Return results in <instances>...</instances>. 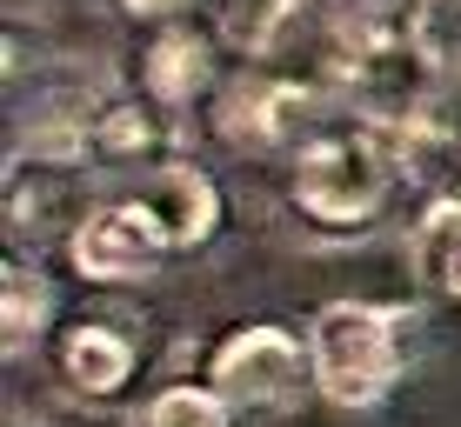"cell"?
Segmentation results:
<instances>
[{
    "label": "cell",
    "instance_id": "277c9868",
    "mask_svg": "<svg viewBox=\"0 0 461 427\" xmlns=\"http://www.w3.org/2000/svg\"><path fill=\"white\" fill-rule=\"evenodd\" d=\"M167 227L154 208H94L74 227V267L87 280H140L167 254Z\"/></svg>",
    "mask_w": 461,
    "mask_h": 427
},
{
    "label": "cell",
    "instance_id": "6da1fadb",
    "mask_svg": "<svg viewBox=\"0 0 461 427\" xmlns=\"http://www.w3.org/2000/svg\"><path fill=\"white\" fill-rule=\"evenodd\" d=\"M308 360H314V387L335 407H368L394 387L402 321L388 307H368V300H335V307H321L308 334Z\"/></svg>",
    "mask_w": 461,
    "mask_h": 427
},
{
    "label": "cell",
    "instance_id": "8fae6325",
    "mask_svg": "<svg viewBox=\"0 0 461 427\" xmlns=\"http://www.w3.org/2000/svg\"><path fill=\"white\" fill-rule=\"evenodd\" d=\"M161 147V120L148 114V107H101V114L87 120V154L94 161H148V154Z\"/></svg>",
    "mask_w": 461,
    "mask_h": 427
},
{
    "label": "cell",
    "instance_id": "ba28073f",
    "mask_svg": "<svg viewBox=\"0 0 461 427\" xmlns=\"http://www.w3.org/2000/svg\"><path fill=\"white\" fill-rule=\"evenodd\" d=\"M60 374L81 394H114L127 374H134V347H127L114 327H74V334L60 341Z\"/></svg>",
    "mask_w": 461,
    "mask_h": 427
},
{
    "label": "cell",
    "instance_id": "30bf717a",
    "mask_svg": "<svg viewBox=\"0 0 461 427\" xmlns=\"http://www.w3.org/2000/svg\"><path fill=\"white\" fill-rule=\"evenodd\" d=\"M148 87H154V101H167V107H187L194 93H208V40L161 34L154 54H148Z\"/></svg>",
    "mask_w": 461,
    "mask_h": 427
},
{
    "label": "cell",
    "instance_id": "5b68a950",
    "mask_svg": "<svg viewBox=\"0 0 461 427\" xmlns=\"http://www.w3.org/2000/svg\"><path fill=\"white\" fill-rule=\"evenodd\" d=\"M314 93L301 81H275V74H241L228 93L214 101V134L228 147H248V154H267L281 140H294V128L308 120Z\"/></svg>",
    "mask_w": 461,
    "mask_h": 427
},
{
    "label": "cell",
    "instance_id": "3957f363",
    "mask_svg": "<svg viewBox=\"0 0 461 427\" xmlns=\"http://www.w3.org/2000/svg\"><path fill=\"white\" fill-rule=\"evenodd\" d=\"M308 368L314 360H301V347L281 327H241L214 354V387L241 407H294Z\"/></svg>",
    "mask_w": 461,
    "mask_h": 427
},
{
    "label": "cell",
    "instance_id": "8992f818",
    "mask_svg": "<svg viewBox=\"0 0 461 427\" xmlns=\"http://www.w3.org/2000/svg\"><path fill=\"white\" fill-rule=\"evenodd\" d=\"M81 187H87V173L81 161H54V167H34V173H21V161H14L7 173V227H14V241H47V234H60V227H81Z\"/></svg>",
    "mask_w": 461,
    "mask_h": 427
},
{
    "label": "cell",
    "instance_id": "9c48e42d",
    "mask_svg": "<svg viewBox=\"0 0 461 427\" xmlns=\"http://www.w3.org/2000/svg\"><path fill=\"white\" fill-rule=\"evenodd\" d=\"M47 314H54L47 280L34 274V267L7 261V267H0V347H7V354H27V347L41 341Z\"/></svg>",
    "mask_w": 461,
    "mask_h": 427
},
{
    "label": "cell",
    "instance_id": "7a4b0ae2",
    "mask_svg": "<svg viewBox=\"0 0 461 427\" xmlns=\"http://www.w3.org/2000/svg\"><path fill=\"white\" fill-rule=\"evenodd\" d=\"M394 187V154L381 134H321L294 161V208L321 227H361Z\"/></svg>",
    "mask_w": 461,
    "mask_h": 427
},
{
    "label": "cell",
    "instance_id": "5bb4252c",
    "mask_svg": "<svg viewBox=\"0 0 461 427\" xmlns=\"http://www.w3.org/2000/svg\"><path fill=\"white\" fill-rule=\"evenodd\" d=\"M134 13H174V7H187V0H127Z\"/></svg>",
    "mask_w": 461,
    "mask_h": 427
},
{
    "label": "cell",
    "instance_id": "4fadbf2b",
    "mask_svg": "<svg viewBox=\"0 0 461 427\" xmlns=\"http://www.w3.org/2000/svg\"><path fill=\"white\" fill-rule=\"evenodd\" d=\"M148 427H228V394L214 387H167L148 407Z\"/></svg>",
    "mask_w": 461,
    "mask_h": 427
},
{
    "label": "cell",
    "instance_id": "7c38bea8",
    "mask_svg": "<svg viewBox=\"0 0 461 427\" xmlns=\"http://www.w3.org/2000/svg\"><path fill=\"white\" fill-rule=\"evenodd\" d=\"M415 261H421V274L435 280V288H448L461 300V200H441V208L428 214V227L415 234Z\"/></svg>",
    "mask_w": 461,
    "mask_h": 427
},
{
    "label": "cell",
    "instance_id": "52a82bcc",
    "mask_svg": "<svg viewBox=\"0 0 461 427\" xmlns=\"http://www.w3.org/2000/svg\"><path fill=\"white\" fill-rule=\"evenodd\" d=\"M148 208L161 214V227H167L174 247H201V241L214 234V220H221V194H214V181H208L194 161H174L161 181H154V200H148Z\"/></svg>",
    "mask_w": 461,
    "mask_h": 427
}]
</instances>
